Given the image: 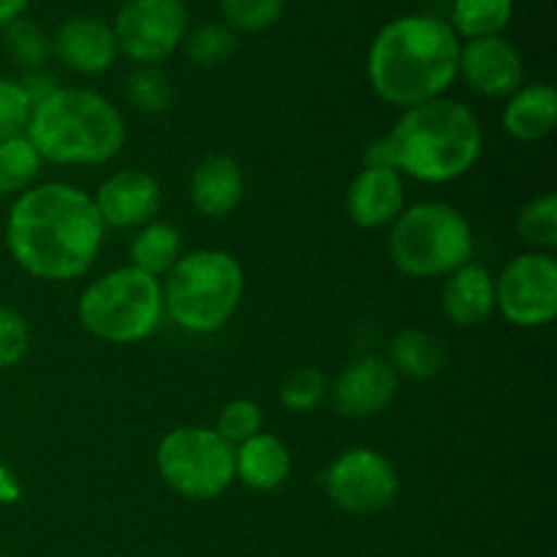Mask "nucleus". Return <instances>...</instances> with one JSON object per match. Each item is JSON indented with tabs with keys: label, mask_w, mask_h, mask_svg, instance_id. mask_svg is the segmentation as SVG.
Listing matches in <instances>:
<instances>
[{
	"label": "nucleus",
	"mask_w": 557,
	"mask_h": 557,
	"mask_svg": "<svg viewBox=\"0 0 557 557\" xmlns=\"http://www.w3.org/2000/svg\"><path fill=\"white\" fill-rule=\"evenodd\" d=\"M0 557H9V555H3V553H0Z\"/></svg>",
	"instance_id": "36"
},
{
	"label": "nucleus",
	"mask_w": 557,
	"mask_h": 557,
	"mask_svg": "<svg viewBox=\"0 0 557 557\" xmlns=\"http://www.w3.org/2000/svg\"><path fill=\"white\" fill-rule=\"evenodd\" d=\"M557 120V92L547 82L522 85L504 103L500 125L517 141H539L553 134Z\"/></svg>",
	"instance_id": "20"
},
{
	"label": "nucleus",
	"mask_w": 557,
	"mask_h": 557,
	"mask_svg": "<svg viewBox=\"0 0 557 557\" xmlns=\"http://www.w3.org/2000/svg\"><path fill=\"white\" fill-rule=\"evenodd\" d=\"M495 310L520 330H539L557 315V259L525 250L506 261L495 277Z\"/></svg>",
	"instance_id": "10"
},
{
	"label": "nucleus",
	"mask_w": 557,
	"mask_h": 557,
	"mask_svg": "<svg viewBox=\"0 0 557 557\" xmlns=\"http://www.w3.org/2000/svg\"><path fill=\"white\" fill-rule=\"evenodd\" d=\"M33 103L22 90L20 79L0 76V141L25 136L27 123H30Z\"/></svg>",
	"instance_id": "32"
},
{
	"label": "nucleus",
	"mask_w": 557,
	"mask_h": 557,
	"mask_svg": "<svg viewBox=\"0 0 557 557\" xmlns=\"http://www.w3.org/2000/svg\"><path fill=\"white\" fill-rule=\"evenodd\" d=\"M386 362L395 368V373L406 375L413 381H428L444 373L446 362H449V351H446L444 341L438 335L419 326H406L397 332L389 341V354Z\"/></svg>",
	"instance_id": "21"
},
{
	"label": "nucleus",
	"mask_w": 557,
	"mask_h": 557,
	"mask_svg": "<svg viewBox=\"0 0 557 557\" xmlns=\"http://www.w3.org/2000/svg\"><path fill=\"white\" fill-rule=\"evenodd\" d=\"M212 430L237 449L239 444H245V441L253 438V435H259L261 430H264V413H261V406L256 400L237 397V400L226 403V406L221 408L218 422Z\"/></svg>",
	"instance_id": "31"
},
{
	"label": "nucleus",
	"mask_w": 557,
	"mask_h": 557,
	"mask_svg": "<svg viewBox=\"0 0 557 557\" xmlns=\"http://www.w3.org/2000/svg\"><path fill=\"white\" fill-rule=\"evenodd\" d=\"M25 136L44 163L101 166L120 156L128 134L123 114L107 96L90 87L60 85L33 107Z\"/></svg>",
	"instance_id": "4"
},
{
	"label": "nucleus",
	"mask_w": 557,
	"mask_h": 557,
	"mask_svg": "<svg viewBox=\"0 0 557 557\" xmlns=\"http://www.w3.org/2000/svg\"><path fill=\"white\" fill-rule=\"evenodd\" d=\"M517 234L531 250L553 253L557 248V196L542 194L522 205L517 215Z\"/></svg>",
	"instance_id": "26"
},
{
	"label": "nucleus",
	"mask_w": 557,
	"mask_h": 557,
	"mask_svg": "<svg viewBox=\"0 0 557 557\" xmlns=\"http://www.w3.org/2000/svg\"><path fill=\"white\" fill-rule=\"evenodd\" d=\"M44 169V158L27 136L0 141V196H20L33 188Z\"/></svg>",
	"instance_id": "24"
},
{
	"label": "nucleus",
	"mask_w": 557,
	"mask_h": 557,
	"mask_svg": "<svg viewBox=\"0 0 557 557\" xmlns=\"http://www.w3.org/2000/svg\"><path fill=\"white\" fill-rule=\"evenodd\" d=\"M92 205L107 228H139L156 221L163 205V194L150 172L123 169V172L109 174L98 185V190L92 194Z\"/></svg>",
	"instance_id": "14"
},
{
	"label": "nucleus",
	"mask_w": 557,
	"mask_h": 557,
	"mask_svg": "<svg viewBox=\"0 0 557 557\" xmlns=\"http://www.w3.org/2000/svg\"><path fill=\"white\" fill-rule=\"evenodd\" d=\"M156 468L172 493L190 500L221 498L237 482L234 446L205 424H185L163 435Z\"/></svg>",
	"instance_id": "8"
},
{
	"label": "nucleus",
	"mask_w": 557,
	"mask_h": 557,
	"mask_svg": "<svg viewBox=\"0 0 557 557\" xmlns=\"http://www.w3.org/2000/svg\"><path fill=\"white\" fill-rule=\"evenodd\" d=\"M397 389H400V375L386 362V357L364 354L341 370L326 397L341 417L370 419L392 406Z\"/></svg>",
	"instance_id": "12"
},
{
	"label": "nucleus",
	"mask_w": 557,
	"mask_h": 557,
	"mask_svg": "<svg viewBox=\"0 0 557 557\" xmlns=\"http://www.w3.org/2000/svg\"><path fill=\"white\" fill-rule=\"evenodd\" d=\"M188 5L183 0H125L112 22L120 54L136 65H158L172 58L188 36Z\"/></svg>",
	"instance_id": "11"
},
{
	"label": "nucleus",
	"mask_w": 557,
	"mask_h": 557,
	"mask_svg": "<svg viewBox=\"0 0 557 557\" xmlns=\"http://www.w3.org/2000/svg\"><path fill=\"white\" fill-rule=\"evenodd\" d=\"M20 85H22V90H25V96L30 98L33 107H36V103H41L44 98L52 96V92L60 87L58 82L47 74V71H30V74L22 76Z\"/></svg>",
	"instance_id": "34"
},
{
	"label": "nucleus",
	"mask_w": 557,
	"mask_h": 557,
	"mask_svg": "<svg viewBox=\"0 0 557 557\" xmlns=\"http://www.w3.org/2000/svg\"><path fill=\"white\" fill-rule=\"evenodd\" d=\"M183 253V234L166 221H150L139 226L128 245L131 267L158 277V281H163V275L177 264Z\"/></svg>",
	"instance_id": "22"
},
{
	"label": "nucleus",
	"mask_w": 557,
	"mask_h": 557,
	"mask_svg": "<svg viewBox=\"0 0 557 557\" xmlns=\"http://www.w3.org/2000/svg\"><path fill=\"white\" fill-rule=\"evenodd\" d=\"M321 482L326 498L354 517H370L389 509L400 493V473L395 462L370 446H357L335 457Z\"/></svg>",
	"instance_id": "9"
},
{
	"label": "nucleus",
	"mask_w": 557,
	"mask_h": 557,
	"mask_svg": "<svg viewBox=\"0 0 557 557\" xmlns=\"http://www.w3.org/2000/svg\"><path fill=\"white\" fill-rule=\"evenodd\" d=\"M386 253L395 270L413 281L446 277L471 261L473 228L449 201H419L389 226Z\"/></svg>",
	"instance_id": "6"
},
{
	"label": "nucleus",
	"mask_w": 557,
	"mask_h": 557,
	"mask_svg": "<svg viewBox=\"0 0 557 557\" xmlns=\"http://www.w3.org/2000/svg\"><path fill=\"white\" fill-rule=\"evenodd\" d=\"M460 44L441 16H397L375 33L368 49L370 87L400 112L446 96L457 82Z\"/></svg>",
	"instance_id": "3"
},
{
	"label": "nucleus",
	"mask_w": 557,
	"mask_h": 557,
	"mask_svg": "<svg viewBox=\"0 0 557 557\" xmlns=\"http://www.w3.org/2000/svg\"><path fill=\"white\" fill-rule=\"evenodd\" d=\"M288 0H221V14L234 33H261L275 25Z\"/></svg>",
	"instance_id": "30"
},
{
	"label": "nucleus",
	"mask_w": 557,
	"mask_h": 557,
	"mask_svg": "<svg viewBox=\"0 0 557 557\" xmlns=\"http://www.w3.org/2000/svg\"><path fill=\"white\" fill-rule=\"evenodd\" d=\"M27 3L30 0H0V27H5L9 22L20 20L22 14H25Z\"/></svg>",
	"instance_id": "35"
},
{
	"label": "nucleus",
	"mask_w": 557,
	"mask_h": 557,
	"mask_svg": "<svg viewBox=\"0 0 557 557\" xmlns=\"http://www.w3.org/2000/svg\"><path fill=\"white\" fill-rule=\"evenodd\" d=\"M482 147L476 112L457 98L441 96L403 109L397 123L370 141L364 163H381L419 183L446 185L476 166Z\"/></svg>",
	"instance_id": "2"
},
{
	"label": "nucleus",
	"mask_w": 557,
	"mask_h": 557,
	"mask_svg": "<svg viewBox=\"0 0 557 557\" xmlns=\"http://www.w3.org/2000/svg\"><path fill=\"white\" fill-rule=\"evenodd\" d=\"M92 196L71 183H36L14 199L5 215V248L14 264L36 281L69 283L85 275L103 245Z\"/></svg>",
	"instance_id": "1"
},
{
	"label": "nucleus",
	"mask_w": 557,
	"mask_h": 557,
	"mask_svg": "<svg viewBox=\"0 0 557 557\" xmlns=\"http://www.w3.org/2000/svg\"><path fill=\"white\" fill-rule=\"evenodd\" d=\"M245 196L243 166L232 156L212 152L196 163L190 174V205L210 221L228 218Z\"/></svg>",
	"instance_id": "17"
},
{
	"label": "nucleus",
	"mask_w": 557,
	"mask_h": 557,
	"mask_svg": "<svg viewBox=\"0 0 557 557\" xmlns=\"http://www.w3.org/2000/svg\"><path fill=\"white\" fill-rule=\"evenodd\" d=\"M292 451L277 435L264 433L248 438L234 449L237 479L253 493H272L292 476Z\"/></svg>",
	"instance_id": "19"
},
{
	"label": "nucleus",
	"mask_w": 557,
	"mask_h": 557,
	"mask_svg": "<svg viewBox=\"0 0 557 557\" xmlns=\"http://www.w3.org/2000/svg\"><path fill=\"white\" fill-rule=\"evenodd\" d=\"M406 207V177L381 163H364L346 190V212L359 228H389Z\"/></svg>",
	"instance_id": "16"
},
{
	"label": "nucleus",
	"mask_w": 557,
	"mask_h": 557,
	"mask_svg": "<svg viewBox=\"0 0 557 557\" xmlns=\"http://www.w3.org/2000/svg\"><path fill=\"white\" fill-rule=\"evenodd\" d=\"M515 20V0H451L449 27L460 41L500 36Z\"/></svg>",
	"instance_id": "23"
},
{
	"label": "nucleus",
	"mask_w": 557,
	"mask_h": 557,
	"mask_svg": "<svg viewBox=\"0 0 557 557\" xmlns=\"http://www.w3.org/2000/svg\"><path fill=\"white\" fill-rule=\"evenodd\" d=\"M326 392H330L326 375L319 368L305 364L286 375V381L281 384V403L292 413H310L324 403Z\"/></svg>",
	"instance_id": "29"
},
{
	"label": "nucleus",
	"mask_w": 557,
	"mask_h": 557,
	"mask_svg": "<svg viewBox=\"0 0 557 557\" xmlns=\"http://www.w3.org/2000/svg\"><path fill=\"white\" fill-rule=\"evenodd\" d=\"M76 315L92 337L112 346L147 341L166 319L161 281L131 264L103 272L82 292Z\"/></svg>",
	"instance_id": "7"
},
{
	"label": "nucleus",
	"mask_w": 557,
	"mask_h": 557,
	"mask_svg": "<svg viewBox=\"0 0 557 557\" xmlns=\"http://www.w3.org/2000/svg\"><path fill=\"white\" fill-rule=\"evenodd\" d=\"M183 47L190 63L212 69V65H221L232 58L234 49H237V33L226 22H207L196 30H188Z\"/></svg>",
	"instance_id": "28"
},
{
	"label": "nucleus",
	"mask_w": 557,
	"mask_h": 557,
	"mask_svg": "<svg viewBox=\"0 0 557 557\" xmlns=\"http://www.w3.org/2000/svg\"><path fill=\"white\" fill-rule=\"evenodd\" d=\"M441 310L455 326L471 330L495 313V275L487 267L468 261L444 277Z\"/></svg>",
	"instance_id": "18"
},
{
	"label": "nucleus",
	"mask_w": 557,
	"mask_h": 557,
	"mask_svg": "<svg viewBox=\"0 0 557 557\" xmlns=\"http://www.w3.org/2000/svg\"><path fill=\"white\" fill-rule=\"evenodd\" d=\"M30 324L9 305H0V370L16 368L30 351Z\"/></svg>",
	"instance_id": "33"
},
{
	"label": "nucleus",
	"mask_w": 557,
	"mask_h": 557,
	"mask_svg": "<svg viewBox=\"0 0 557 557\" xmlns=\"http://www.w3.org/2000/svg\"><path fill=\"white\" fill-rule=\"evenodd\" d=\"M52 58L79 76L107 74L120 58L112 25L98 16H74L54 30Z\"/></svg>",
	"instance_id": "15"
},
{
	"label": "nucleus",
	"mask_w": 557,
	"mask_h": 557,
	"mask_svg": "<svg viewBox=\"0 0 557 557\" xmlns=\"http://www.w3.org/2000/svg\"><path fill=\"white\" fill-rule=\"evenodd\" d=\"M125 98L145 114H163L172 109V79L158 65H136L125 79Z\"/></svg>",
	"instance_id": "27"
},
{
	"label": "nucleus",
	"mask_w": 557,
	"mask_h": 557,
	"mask_svg": "<svg viewBox=\"0 0 557 557\" xmlns=\"http://www.w3.org/2000/svg\"><path fill=\"white\" fill-rule=\"evenodd\" d=\"M0 30H3L5 54L20 69H25V74H30V71H47V63L52 60V41H49V36L36 22L20 16V20L9 22Z\"/></svg>",
	"instance_id": "25"
},
{
	"label": "nucleus",
	"mask_w": 557,
	"mask_h": 557,
	"mask_svg": "<svg viewBox=\"0 0 557 557\" xmlns=\"http://www.w3.org/2000/svg\"><path fill=\"white\" fill-rule=\"evenodd\" d=\"M457 79L482 98H509L525 85V63L520 49L504 36L462 41Z\"/></svg>",
	"instance_id": "13"
},
{
	"label": "nucleus",
	"mask_w": 557,
	"mask_h": 557,
	"mask_svg": "<svg viewBox=\"0 0 557 557\" xmlns=\"http://www.w3.org/2000/svg\"><path fill=\"white\" fill-rule=\"evenodd\" d=\"M163 313L188 335H215L237 313L245 294V270L221 248L188 250L163 275Z\"/></svg>",
	"instance_id": "5"
}]
</instances>
